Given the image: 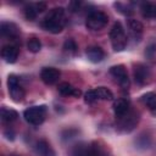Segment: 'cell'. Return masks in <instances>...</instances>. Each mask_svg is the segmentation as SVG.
<instances>
[{"mask_svg": "<svg viewBox=\"0 0 156 156\" xmlns=\"http://www.w3.org/2000/svg\"><path fill=\"white\" fill-rule=\"evenodd\" d=\"M63 15H65V10L62 7L51 9L46 15V17L41 21V27L52 34L60 33L63 29V22H65Z\"/></svg>", "mask_w": 156, "mask_h": 156, "instance_id": "1", "label": "cell"}, {"mask_svg": "<svg viewBox=\"0 0 156 156\" xmlns=\"http://www.w3.org/2000/svg\"><path fill=\"white\" fill-rule=\"evenodd\" d=\"M69 156H107V152L96 141L79 143L72 147Z\"/></svg>", "mask_w": 156, "mask_h": 156, "instance_id": "2", "label": "cell"}, {"mask_svg": "<svg viewBox=\"0 0 156 156\" xmlns=\"http://www.w3.org/2000/svg\"><path fill=\"white\" fill-rule=\"evenodd\" d=\"M110 39H111V44L115 51L119 52L123 51L127 48V35L124 33V29L121 24V22H115L111 30H110Z\"/></svg>", "mask_w": 156, "mask_h": 156, "instance_id": "3", "label": "cell"}, {"mask_svg": "<svg viewBox=\"0 0 156 156\" xmlns=\"http://www.w3.org/2000/svg\"><path fill=\"white\" fill-rule=\"evenodd\" d=\"M46 106L45 105H40V106H32L28 107L27 110H24L23 112V117L26 119V122H28L32 126H39L44 122L45 116H46Z\"/></svg>", "mask_w": 156, "mask_h": 156, "instance_id": "4", "label": "cell"}, {"mask_svg": "<svg viewBox=\"0 0 156 156\" xmlns=\"http://www.w3.org/2000/svg\"><path fill=\"white\" fill-rule=\"evenodd\" d=\"M117 128L121 130V132H124V133H129L132 132L135 126L138 124V121H139V115L134 111H128L126 115L121 116V117H117Z\"/></svg>", "mask_w": 156, "mask_h": 156, "instance_id": "5", "label": "cell"}, {"mask_svg": "<svg viewBox=\"0 0 156 156\" xmlns=\"http://www.w3.org/2000/svg\"><path fill=\"white\" fill-rule=\"evenodd\" d=\"M108 22V17L106 13L101 11H93L91 13L88 15L85 24L90 30H99L104 28Z\"/></svg>", "mask_w": 156, "mask_h": 156, "instance_id": "6", "label": "cell"}, {"mask_svg": "<svg viewBox=\"0 0 156 156\" xmlns=\"http://www.w3.org/2000/svg\"><path fill=\"white\" fill-rule=\"evenodd\" d=\"M110 73L111 76L118 82L119 87L124 90H127L129 88V78H128V73H127V69L123 65H116V66H112L110 68Z\"/></svg>", "mask_w": 156, "mask_h": 156, "instance_id": "7", "label": "cell"}, {"mask_svg": "<svg viewBox=\"0 0 156 156\" xmlns=\"http://www.w3.org/2000/svg\"><path fill=\"white\" fill-rule=\"evenodd\" d=\"M60 76H61L60 71H58L57 68H54V67H45V68H43L41 72H40V78H41V80H43L45 84H48V85L55 84V83L58 80Z\"/></svg>", "mask_w": 156, "mask_h": 156, "instance_id": "8", "label": "cell"}, {"mask_svg": "<svg viewBox=\"0 0 156 156\" xmlns=\"http://www.w3.org/2000/svg\"><path fill=\"white\" fill-rule=\"evenodd\" d=\"M1 57L7 63H15L18 58V48L16 45H5L1 49Z\"/></svg>", "mask_w": 156, "mask_h": 156, "instance_id": "9", "label": "cell"}, {"mask_svg": "<svg viewBox=\"0 0 156 156\" xmlns=\"http://www.w3.org/2000/svg\"><path fill=\"white\" fill-rule=\"evenodd\" d=\"M0 33L6 38L15 39L20 35V28L12 22H2L0 24Z\"/></svg>", "mask_w": 156, "mask_h": 156, "instance_id": "10", "label": "cell"}, {"mask_svg": "<svg viewBox=\"0 0 156 156\" xmlns=\"http://www.w3.org/2000/svg\"><path fill=\"white\" fill-rule=\"evenodd\" d=\"M149 68L146 67V66H144V65H141V63H139V65H136L135 67H134V69H133V76H134V80H135V83H138V84H144L146 80H147V78H149Z\"/></svg>", "mask_w": 156, "mask_h": 156, "instance_id": "11", "label": "cell"}, {"mask_svg": "<svg viewBox=\"0 0 156 156\" xmlns=\"http://www.w3.org/2000/svg\"><path fill=\"white\" fill-rule=\"evenodd\" d=\"M85 54H87L88 60L90 62H93V63L101 62L104 60V57H105L104 50L101 48H99V46H90V48H88L87 51H85Z\"/></svg>", "mask_w": 156, "mask_h": 156, "instance_id": "12", "label": "cell"}, {"mask_svg": "<svg viewBox=\"0 0 156 156\" xmlns=\"http://www.w3.org/2000/svg\"><path fill=\"white\" fill-rule=\"evenodd\" d=\"M57 90L61 95L63 96H74V98H79L82 91L78 89V88H74L73 85H71L69 83L67 82H63V83H60L58 87H57Z\"/></svg>", "mask_w": 156, "mask_h": 156, "instance_id": "13", "label": "cell"}, {"mask_svg": "<svg viewBox=\"0 0 156 156\" xmlns=\"http://www.w3.org/2000/svg\"><path fill=\"white\" fill-rule=\"evenodd\" d=\"M35 152L38 154V156H55V152H54L52 147L44 139L37 141V144H35Z\"/></svg>", "mask_w": 156, "mask_h": 156, "instance_id": "14", "label": "cell"}, {"mask_svg": "<svg viewBox=\"0 0 156 156\" xmlns=\"http://www.w3.org/2000/svg\"><path fill=\"white\" fill-rule=\"evenodd\" d=\"M129 111V102L126 99H117L113 104V112L116 117H121Z\"/></svg>", "mask_w": 156, "mask_h": 156, "instance_id": "15", "label": "cell"}, {"mask_svg": "<svg viewBox=\"0 0 156 156\" xmlns=\"http://www.w3.org/2000/svg\"><path fill=\"white\" fill-rule=\"evenodd\" d=\"M141 101L150 108L152 115H156V94L152 91H149L141 96Z\"/></svg>", "mask_w": 156, "mask_h": 156, "instance_id": "16", "label": "cell"}, {"mask_svg": "<svg viewBox=\"0 0 156 156\" xmlns=\"http://www.w3.org/2000/svg\"><path fill=\"white\" fill-rule=\"evenodd\" d=\"M9 93H10L11 99H12L15 102H20V101H22L23 98H24V90H23V88H22L20 84L9 87Z\"/></svg>", "mask_w": 156, "mask_h": 156, "instance_id": "17", "label": "cell"}, {"mask_svg": "<svg viewBox=\"0 0 156 156\" xmlns=\"http://www.w3.org/2000/svg\"><path fill=\"white\" fill-rule=\"evenodd\" d=\"M141 15L145 18H156V4L143 2L141 4Z\"/></svg>", "mask_w": 156, "mask_h": 156, "instance_id": "18", "label": "cell"}, {"mask_svg": "<svg viewBox=\"0 0 156 156\" xmlns=\"http://www.w3.org/2000/svg\"><path fill=\"white\" fill-rule=\"evenodd\" d=\"M128 28H129V32L132 33V35L134 38H139L140 34L143 33V24L141 22H139L138 20H134V18H129L128 20Z\"/></svg>", "mask_w": 156, "mask_h": 156, "instance_id": "19", "label": "cell"}, {"mask_svg": "<svg viewBox=\"0 0 156 156\" xmlns=\"http://www.w3.org/2000/svg\"><path fill=\"white\" fill-rule=\"evenodd\" d=\"M0 116H1V119H2L4 122L10 123V122H13V121L17 119L18 113H17L15 110H12V108H9V107L2 106V107H1V111H0Z\"/></svg>", "mask_w": 156, "mask_h": 156, "instance_id": "20", "label": "cell"}, {"mask_svg": "<svg viewBox=\"0 0 156 156\" xmlns=\"http://www.w3.org/2000/svg\"><path fill=\"white\" fill-rule=\"evenodd\" d=\"M95 93H96L98 99H101V100H112L113 99V94L108 88L98 87V88H95Z\"/></svg>", "mask_w": 156, "mask_h": 156, "instance_id": "21", "label": "cell"}, {"mask_svg": "<svg viewBox=\"0 0 156 156\" xmlns=\"http://www.w3.org/2000/svg\"><path fill=\"white\" fill-rule=\"evenodd\" d=\"M23 13H24V17L28 20V21H34L37 18V10L34 7L33 4H29V5H26L24 6V10H23Z\"/></svg>", "mask_w": 156, "mask_h": 156, "instance_id": "22", "label": "cell"}, {"mask_svg": "<svg viewBox=\"0 0 156 156\" xmlns=\"http://www.w3.org/2000/svg\"><path fill=\"white\" fill-rule=\"evenodd\" d=\"M77 49H78L77 43L72 38H68V39L65 40V43H63V50L66 52H68V54H76Z\"/></svg>", "mask_w": 156, "mask_h": 156, "instance_id": "23", "label": "cell"}, {"mask_svg": "<svg viewBox=\"0 0 156 156\" xmlns=\"http://www.w3.org/2000/svg\"><path fill=\"white\" fill-rule=\"evenodd\" d=\"M27 48H28V50H29L30 52H39L40 49H41V43H40L39 39H37V38H32V39L28 40V43H27Z\"/></svg>", "mask_w": 156, "mask_h": 156, "instance_id": "24", "label": "cell"}, {"mask_svg": "<svg viewBox=\"0 0 156 156\" xmlns=\"http://www.w3.org/2000/svg\"><path fill=\"white\" fill-rule=\"evenodd\" d=\"M95 100H98L95 89H90V90H88V91L84 94V101H85L87 104H91V102H94Z\"/></svg>", "mask_w": 156, "mask_h": 156, "instance_id": "25", "label": "cell"}, {"mask_svg": "<svg viewBox=\"0 0 156 156\" xmlns=\"http://www.w3.org/2000/svg\"><path fill=\"white\" fill-rule=\"evenodd\" d=\"M155 55H156V43H150V44L146 46L145 56L149 57V58H152Z\"/></svg>", "mask_w": 156, "mask_h": 156, "instance_id": "26", "label": "cell"}, {"mask_svg": "<svg viewBox=\"0 0 156 156\" xmlns=\"http://www.w3.org/2000/svg\"><path fill=\"white\" fill-rule=\"evenodd\" d=\"M16 84H20L18 77L15 76V74H10L7 77V87H12V85H16Z\"/></svg>", "mask_w": 156, "mask_h": 156, "instance_id": "27", "label": "cell"}, {"mask_svg": "<svg viewBox=\"0 0 156 156\" xmlns=\"http://www.w3.org/2000/svg\"><path fill=\"white\" fill-rule=\"evenodd\" d=\"M80 5H82L80 1H71V2L68 4V9H69L72 12H77V11L80 9Z\"/></svg>", "mask_w": 156, "mask_h": 156, "instance_id": "28", "label": "cell"}, {"mask_svg": "<svg viewBox=\"0 0 156 156\" xmlns=\"http://www.w3.org/2000/svg\"><path fill=\"white\" fill-rule=\"evenodd\" d=\"M33 5H34V7H35V10H37L38 13H39V12H43L44 10H46V4L43 2V1L35 2V4H33Z\"/></svg>", "mask_w": 156, "mask_h": 156, "instance_id": "29", "label": "cell"}, {"mask_svg": "<svg viewBox=\"0 0 156 156\" xmlns=\"http://www.w3.org/2000/svg\"><path fill=\"white\" fill-rule=\"evenodd\" d=\"M4 135H5V138L7 139V140H13L15 139V133H13V130L12 129H6L5 132H4Z\"/></svg>", "mask_w": 156, "mask_h": 156, "instance_id": "30", "label": "cell"}, {"mask_svg": "<svg viewBox=\"0 0 156 156\" xmlns=\"http://www.w3.org/2000/svg\"><path fill=\"white\" fill-rule=\"evenodd\" d=\"M11 156H21V155H15V154H13V155H11Z\"/></svg>", "mask_w": 156, "mask_h": 156, "instance_id": "31", "label": "cell"}]
</instances>
